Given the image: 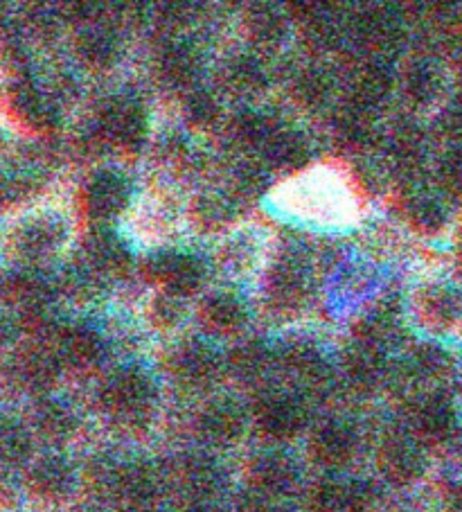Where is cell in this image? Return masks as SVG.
Segmentation results:
<instances>
[{
    "label": "cell",
    "instance_id": "cell-1",
    "mask_svg": "<svg viewBox=\"0 0 462 512\" xmlns=\"http://www.w3.org/2000/svg\"><path fill=\"white\" fill-rule=\"evenodd\" d=\"M102 409L122 425H140L156 406V386L145 370L120 368L100 388Z\"/></svg>",
    "mask_w": 462,
    "mask_h": 512
},
{
    "label": "cell",
    "instance_id": "cell-2",
    "mask_svg": "<svg viewBox=\"0 0 462 512\" xmlns=\"http://www.w3.org/2000/svg\"><path fill=\"white\" fill-rule=\"evenodd\" d=\"M307 406L293 393H266L255 406V422L273 440L296 438L307 425Z\"/></svg>",
    "mask_w": 462,
    "mask_h": 512
},
{
    "label": "cell",
    "instance_id": "cell-3",
    "mask_svg": "<svg viewBox=\"0 0 462 512\" xmlns=\"http://www.w3.org/2000/svg\"><path fill=\"white\" fill-rule=\"evenodd\" d=\"M312 294V276L309 264L300 253L287 251L273 264L269 273V298L280 310H298Z\"/></svg>",
    "mask_w": 462,
    "mask_h": 512
},
{
    "label": "cell",
    "instance_id": "cell-4",
    "mask_svg": "<svg viewBox=\"0 0 462 512\" xmlns=\"http://www.w3.org/2000/svg\"><path fill=\"white\" fill-rule=\"evenodd\" d=\"M149 278L161 285L163 294L188 298L201 287L206 269L199 258L188 253H161L147 262Z\"/></svg>",
    "mask_w": 462,
    "mask_h": 512
},
{
    "label": "cell",
    "instance_id": "cell-5",
    "mask_svg": "<svg viewBox=\"0 0 462 512\" xmlns=\"http://www.w3.org/2000/svg\"><path fill=\"white\" fill-rule=\"evenodd\" d=\"M100 131L111 145L131 152L145 143L149 131L147 113L142 104L133 100H113L102 111Z\"/></svg>",
    "mask_w": 462,
    "mask_h": 512
},
{
    "label": "cell",
    "instance_id": "cell-6",
    "mask_svg": "<svg viewBox=\"0 0 462 512\" xmlns=\"http://www.w3.org/2000/svg\"><path fill=\"white\" fill-rule=\"evenodd\" d=\"M248 425L244 406L233 397H217L199 413V434L217 447H230L242 440Z\"/></svg>",
    "mask_w": 462,
    "mask_h": 512
},
{
    "label": "cell",
    "instance_id": "cell-7",
    "mask_svg": "<svg viewBox=\"0 0 462 512\" xmlns=\"http://www.w3.org/2000/svg\"><path fill=\"white\" fill-rule=\"evenodd\" d=\"M359 449V436L345 420H325L318 425L309 440L312 458L323 467L339 470L348 465Z\"/></svg>",
    "mask_w": 462,
    "mask_h": 512
},
{
    "label": "cell",
    "instance_id": "cell-8",
    "mask_svg": "<svg viewBox=\"0 0 462 512\" xmlns=\"http://www.w3.org/2000/svg\"><path fill=\"white\" fill-rule=\"evenodd\" d=\"M316 512H370L375 488L361 479H327L312 492Z\"/></svg>",
    "mask_w": 462,
    "mask_h": 512
},
{
    "label": "cell",
    "instance_id": "cell-9",
    "mask_svg": "<svg viewBox=\"0 0 462 512\" xmlns=\"http://www.w3.org/2000/svg\"><path fill=\"white\" fill-rule=\"evenodd\" d=\"M131 185L127 176L113 170H104L91 176L84 190V208L95 222H106L127 208Z\"/></svg>",
    "mask_w": 462,
    "mask_h": 512
},
{
    "label": "cell",
    "instance_id": "cell-10",
    "mask_svg": "<svg viewBox=\"0 0 462 512\" xmlns=\"http://www.w3.org/2000/svg\"><path fill=\"white\" fill-rule=\"evenodd\" d=\"M172 375L188 388H206L221 373V359L208 343L185 341L170 359Z\"/></svg>",
    "mask_w": 462,
    "mask_h": 512
},
{
    "label": "cell",
    "instance_id": "cell-11",
    "mask_svg": "<svg viewBox=\"0 0 462 512\" xmlns=\"http://www.w3.org/2000/svg\"><path fill=\"white\" fill-rule=\"evenodd\" d=\"M248 476L253 488L264 497H284L298 485L300 467L289 454L273 449L255 458Z\"/></svg>",
    "mask_w": 462,
    "mask_h": 512
},
{
    "label": "cell",
    "instance_id": "cell-12",
    "mask_svg": "<svg viewBox=\"0 0 462 512\" xmlns=\"http://www.w3.org/2000/svg\"><path fill=\"white\" fill-rule=\"evenodd\" d=\"M129 251L118 237L109 231H97L84 244L82 260H79V271H84L88 278L100 282L102 278L122 273L129 267Z\"/></svg>",
    "mask_w": 462,
    "mask_h": 512
},
{
    "label": "cell",
    "instance_id": "cell-13",
    "mask_svg": "<svg viewBox=\"0 0 462 512\" xmlns=\"http://www.w3.org/2000/svg\"><path fill=\"white\" fill-rule=\"evenodd\" d=\"M30 490L46 501H64L75 490V467L59 454H46L32 463L28 474Z\"/></svg>",
    "mask_w": 462,
    "mask_h": 512
},
{
    "label": "cell",
    "instance_id": "cell-14",
    "mask_svg": "<svg viewBox=\"0 0 462 512\" xmlns=\"http://www.w3.org/2000/svg\"><path fill=\"white\" fill-rule=\"evenodd\" d=\"M66 237V226L57 215L32 217L28 224L21 226L16 235V251L25 260H43L55 253Z\"/></svg>",
    "mask_w": 462,
    "mask_h": 512
},
{
    "label": "cell",
    "instance_id": "cell-15",
    "mask_svg": "<svg viewBox=\"0 0 462 512\" xmlns=\"http://www.w3.org/2000/svg\"><path fill=\"white\" fill-rule=\"evenodd\" d=\"M379 470L390 483H411L424 470L422 452L413 440L402 436L388 438L379 449Z\"/></svg>",
    "mask_w": 462,
    "mask_h": 512
},
{
    "label": "cell",
    "instance_id": "cell-16",
    "mask_svg": "<svg viewBox=\"0 0 462 512\" xmlns=\"http://www.w3.org/2000/svg\"><path fill=\"white\" fill-rule=\"evenodd\" d=\"M57 357L61 366L68 364L73 368H93L104 357V341L100 334L91 328H68L57 339Z\"/></svg>",
    "mask_w": 462,
    "mask_h": 512
},
{
    "label": "cell",
    "instance_id": "cell-17",
    "mask_svg": "<svg viewBox=\"0 0 462 512\" xmlns=\"http://www.w3.org/2000/svg\"><path fill=\"white\" fill-rule=\"evenodd\" d=\"M16 375L30 391H48L61 375V361L55 348L34 346L16 361Z\"/></svg>",
    "mask_w": 462,
    "mask_h": 512
},
{
    "label": "cell",
    "instance_id": "cell-18",
    "mask_svg": "<svg viewBox=\"0 0 462 512\" xmlns=\"http://www.w3.org/2000/svg\"><path fill=\"white\" fill-rule=\"evenodd\" d=\"M343 370L352 386L361 388V391L375 388L386 375L384 352L363 341H354L348 352H345Z\"/></svg>",
    "mask_w": 462,
    "mask_h": 512
},
{
    "label": "cell",
    "instance_id": "cell-19",
    "mask_svg": "<svg viewBox=\"0 0 462 512\" xmlns=\"http://www.w3.org/2000/svg\"><path fill=\"white\" fill-rule=\"evenodd\" d=\"M262 152L266 156V163L280 172H296L300 167H305L309 156H312L307 138L300 131L282 127L269 138V143L262 147Z\"/></svg>",
    "mask_w": 462,
    "mask_h": 512
},
{
    "label": "cell",
    "instance_id": "cell-20",
    "mask_svg": "<svg viewBox=\"0 0 462 512\" xmlns=\"http://www.w3.org/2000/svg\"><path fill=\"white\" fill-rule=\"evenodd\" d=\"M201 319L212 332L235 334L246 325V307L242 300L230 291H217V294L203 300Z\"/></svg>",
    "mask_w": 462,
    "mask_h": 512
},
{
    "label": "cell",
    "instance_id": "cell-21",
    "mask_svg": "<svg viewBox=\"0 0 462 512\" xmlns=\"http://www.w3.org/2000/svg\"><path fill=\"white\" fill-rule=\"evenodd\" d=\"M181 483L197 501H210L221 483H224V472H221L215 458L206 454H192L181 465Z\"/></svg>",
    "mask_w": 462,
    "mask_h": 512
},
{
    "label": "cell",
    "instance_id": "cell-22",
    "mask_svg": "<svg viewBox=\"0 0 462 512\" xmlns=\"http://www.w3.org/2000/svg\"><path fill=\"white\" fill-rule=\"evenodd\" d=\"M34 425L48 443L61 445L77 434L79 418L70 404L61 400H46L39 404L37 413H34Z\"/></svg>",
    "mask_w": 462,
    "mask_h": 512
},
{
    "label": "cell",
    "instance_id": "cell-23",
    "mask_svg": "<svg viewBox=\"0 0 462 512\" xmlns=\"http://www.w3.org/2000/svg\"><path fill=\"white\" fill-rule=\"evenodd\" d=\"M199 70V55L197 50L188 43L174 41L165 46L158 55V73H161L163 82L170 86H183L190 84L197 77Z\"/></svg>",
    "mask_w": 462,
    "mask_h": 512
},
{
    "label": "cell",
    "instance_id": "cell-24",
    "mask_svg": "<svg viewBox=\"0 0 462 512\" xmlns=\"http://www.w3.org/2000/svg\"><path fill=\"white\" fill-rule=\"evenodd\" d=\"M228 366L237 379L253 384L269 375V370L273 366V355L269 348L262 346V343L248 341L233 350V355L228 359Z\"/></svg>",
    "mask_w": 462,
    "mask_h": 512
},
{
    "label": "cell",
    "instance_id": "cell-25",
    "mask_svg": "<svg viewBox=\"0 0 462 512\" xmlns=\"http://www.w3.org/2000/svg\"><path fill=\"white\" fill-rule=\"evenodd\" d=\"M79 55L95 68L111 66L120 55L118 34L109 28H88L77 43Z\"/></svg>",
    "mask_w": 462,
    "mask_h": 512
},
{
    "label": "cell",
    "instance_id": "cell-26",
    "mask_svg": "<svg viewBox=\"0 0 462 512\" xmlns=\"http://www.w3.org/2000/svg\"><path fill=\"white\" fill-rule=\"evenodd\" d=\"M226 82L237 93H257L269 82L262 61L251 55H239L226 66Z\"/></svg>",
    "mask_w": 462,
    "mask_h": 512
},
{
    "label": "cell",
    "instance_id": "cell-27",
    "mask_svg": "<svg viewBox=\"0 0 462 512\" xmlns=\"http://www.w3.org/2000/svg\"><path fill=\"white\" fill-rule=\"evenodd\" d=\"M16 104H19L21 116L37 129H50L59 118L57 104L46 93H41L39 88H25L19 93Z\"/></svg>",
    "mask_w": 462,
    "mask_h": 512
},
{
    "label": "cell",
    "instance_id": "cell-28",
    "mask_svg": "<svg viewBox=\"0 0 462 512\" xmlns=\"http://www.w3.org/2000/svg\"><path fill=\"white\" fill-rule=\"evenodd\" d=\"M280 129L275 118H271L269 113L262 111H244L242 116L235 120V136L237 140H242L248 147H257L262 149L269 138Z\"/></svg>",
    "mask_w": 462,
    "mask_h": 512
},
{
    "label": "cell",
    "instance_id": "cell-29",
    "mask_svg": "<svg viewBox=\"0 0 462 512\" xmlns=\"http://www.w3.org/2000/svg\"><path fill=\"white\" fill-rule=\"evenodd\" d=\"M248 32L262 46H273V43L282 41L284 32H287V23H284V16L278 10L262 5L248 14Z\"/></svg>",
    "mask_w": 462,
    "mask_h": 512
},
{
    "label": "cell",
    "instance_id": "cell-30",
    "mask_svg": "<svg viewBox=\"0 0 462 512\" xmlns=\"http://www.w3.org/2000/svg\"><path fill=\"white\" fill-rule=\"evenodd\" d=\"M30 434L21 425L5 422L0 425V465L16 467L30 458Z\"/></svg>",
    "mask_w": 462,
    "mask_h": 512
},
{
    "label": "cell",
    "instance_id": "cell-31",
    "mask_svg": "<svg viewBox=\"0 0 462 512\" xmlns=\"http://www.w3.org/2000/svg\"><path fill=\"white\" fill-rule=\"evenodd\" d=\"M415 425L417 431L426 438L438 440L442 436H447L453 425V413L449 409V404L442 400H426L420 409H417Z\"/></svg>",
    "mask_w": 462,
    "mask_h": 512
},
{
    "label": "cell",
    "instance_id": "cell-32",
    "mask_svg": "<svg viewBox=\"0 0 462 512\" xmlns=\"http://www.w3.org/2000/svg\"><path fill=\"white\" fill-rule=\"evenodd\" d=\"M293 93H296L300 104H307V107H321L332 93V79L325 70L307 68L302 70V73L296 77V82H293Z\"/></svg>",
    "mask_w": 462,
    "mask_h": 512
},
{
    "label": "cell",
    "instance_id": "cell-33",
    "mask_svg": "<svg viewBox=\"0 0 462 512\" xmlns=\"http://www.w3.org/2000/svg\"><path fill=\"white\" fill-rule=\"evenodd\" d=\"M185 116L197 127H212L221 118V107L215 95L206 91H197L185 102Z\"/></svg>",
    "mask_w": 462,
    "mask_h": 512
},
{
    "label": "cell",
    "instance_id": "cell-34",
    "mask_svg": "<svg viewBox=\"0 0 462 512\" xmlns=\"http://www.w3.org/2000/svg\"><path fill=\"white\" fill-rule=\"evenodd\" d=\"M197 217L206 228L226 226L233 219V201L221 197V194H206L197 203Z\"/></svg>",
    "mask_w": 462,
    "mask_h": 512
},
{
    "label": "cell",
    "instance_id": "cell-35",
    "mask_svg": "<svg viewBox=\"0 0 462 512\" xmlns=\"http://www.w3.org/2000/svg\"><path fill=\"white\" fill-rule=\"evenodd\" d=\"M34 185L37 183H34V174L30 172H7L3 179H0V199H5L7 203H19L21 199L30 197Z\"/></svg>",
    "mask_w": 462,
    "mask_h": 512
},
{
    "label": "cell",
    "instance_id": "cell-36",
    "mask_svg": "<svg viewBox=\"0 0 462 512\" xmlns=\"http://www.w3.org/2000/svg\"><path fill=\"white\" fill-rule=\"evenodd\" d=\"M185 314V307H183V298H176L170 294H161V298H156L154 303V321L158 325H163V328H172V325L181 323Z\"/></svg>",
    "mask_w": 462,
    "mask_h": 512
},
{
    "label": "cell",
    "instance_id": "cell-37",
    "mask_svg": "<svg viewBox=\"0 0 462 512\" xmlns=\"http://www.w3.org/2000/svg\"><path fill=\"white\" fill-rule=\"evenodd\" d=\"M235 185L242 197H255L264 188V174L255 165H244L242 170H237Z\"/></svg>",
    "mask_w": 462,
    "mask_h": 512
},
{
    "label": "cell",
    "instance_id": "cell-38",
    "mask_svg": "<svg viewBox=\"0 0 462 512\" xmlns=\"http://www.w3.org/2000/svg\"><path fill=\"white\" fill-rule=\"evenodd\" d=\"M19 316L7 310V307H0V343H10L16 332H19Z\"/></svg>",
    "mask_w": 462,
    "mask_h": 512
},
{
    "label": "cell",
    "instance_id": "cell-39",
    "mask_svg": "<svg viewBox=\"0 0 462 512\" xmlns=\"http://www.w3.org/2000/svg\"><path fill=\"white\" fill-rule=\"evenodd\" d=\"M185 512H224V510H221L217 503H212V501H197V503H192V506Z\"/></svg>",
    "mask_w": 462,
    "mask_h": 512
},
{
    "label": "cell",
    "instance_id": "cell-40",
    "mask_svg": "<svg viewBox=\"0 0 462 512\" xmlns=\"http://www.w3.org/2000/svg\"><path fill=\"white\" fill-rule=\"evenodd\" d=\"M257 512H296V510H291L287 506H262Z\"/></svg>",
    "mask_w": 462,
    "mask_h": 512
},
{
    "label": "cell",
    "instance_id": "cell-41",
    "mask_svg": "<svg viewBox=\"0 0 462 512\" xmlns=\"http://www.w3.org/2000/svg\"><path fill=\"white\" fill-rule=\"evenodd\" d=\"M127 512H151V510H145V508H127Z\"/></svg>",
    "mask_w": 462,
    "mask_h": 512
},
{
    "label": "cell",
    "instance_id": "cell-42",
    "mask_svg": "<svg viewBox=\"0 0 462 512\" xmlns=\"http://www.w3.org/2000/svg\"><path fill=\"white\" fill-rule=\"evenodd\" d=\"M84 512H97V510H84Z\"/></svg>",
    "mask_w": 462,
    "mask_h": 512
}]
</instances>
